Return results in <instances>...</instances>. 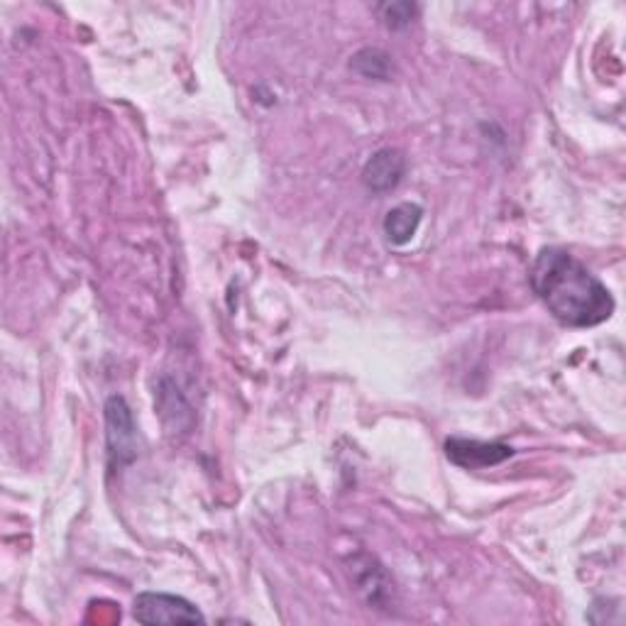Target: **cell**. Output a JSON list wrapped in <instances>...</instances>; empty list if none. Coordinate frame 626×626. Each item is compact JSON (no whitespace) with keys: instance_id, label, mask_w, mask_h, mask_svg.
<instances>
[{"instance_id":"cell-1","label":"cell","mask_w":626,"mask_h":626,"mask_svg":"<svg viewBox=\"0 0 626 626\" xmlns=\"http://www.w3.org/2000/svg\"><path fill=\"white\" fill-rule=\"evenodd\" d=\"M531 287L563 326L593 328L614 314L609 289L581 259L561 247H543L531 265Z\"/></svg>"},{"instance_id":"cell-2","label":"cell","mask_w":626,"mask_h":626,"mask_svg":"<svg viewBox=\"0 0 626 626\" xmlns=\"http://www.w3.org/2000/svg\"><path fill=\"white\" fill-rule=\"evenodd\" d=\"M133 617L140 624H206L201 609L179 595L167 593H143L135 597Z\"/></svg>"},{"instance_id":"cell-3","label":"cell","mask_w":626,"mask_h":626,"mask_svg":"<svg viewBox=\"0 0 626 626\" xmlns=\"http://www.w3.org/2000/svg\"><path fill=\"white\" fill-rule=\"evenodd\" d=\"M105 429H109V451L113 463L121 468L133 463L137 455V431L133 413L123 397H111L105 401Z\"/></svg>"},{"instance_id":"cell-4","label":"cell","mask_w":626,"mask_h":626,"mask_svg":"<svg viewBox=\"0 0 626 626\" xmlns=\"http://www.w3.org/2000/svg\"><path fill=\"white\" fill-rule=\"evenodd\" d=\"M445 455L451 458V463L463 470H482L504 463L506 458H512L514 451L504 443H488L475 439H448L445 441Z\"/></svg>"},{"instance_id":"cell-5","label":"cell","mask_w":626,"mask_h":626,"mask_svg":"<svg viewBox=\"0 0 626 626\" xmlns=\"http://www.w3.org/2000/svg\"><path fill=\"white\" fill-rule=\"evenodd\" d=\"M404 170H407V162L404 157H401V152L392 147H384L380 152H374L370 162L365 164L362 182L370 188V192H377V194L392 192V188L401 182V176H404Z\"/></svg>"},{"instance_id":"cell-6","label":"cell","mask_w":626,"mask_h":626,"mask_svg":"<svg viewBox=\"0 0 626 626\" xmlns=\"http://www.w3.org/2000/svg\"><path fill=\"white\" fill-rule=\"evenodd\" d=\"M423 218V208L419 204H399L384 218V235L392 245H407L417 235Z\"/></svg>"},{"instance_id":"cell-7","label":"cell","mask_w":626,"mask_h":626,"mask_svg":"<svg viewBox=\"0 0 626 626\" xmlns=\"http://www.w3.org/2000/svg\"><path fill=\"white\" fill-rule=\"evenodd\" d=\"M352 69L362 76L384 81L389 79V74H392V62H389V57L382 50H362L352 57Z\"/></svg>"},{"instance_id":"cell-8","label":"cell","mask_w":626,"mask_h":626,"mask_svg":"<svg viewBox=\"0 0 626 626\" xmlns=\"http://www.w3.org/2000/svg\"><path fill=\"white\" fill-rule=\"evenodd\" d=\"M382 13H384L387 25L392 30H399V28L409 25L411 18L417 16V8L409 6V3H392V6H384Z\"/></svg>"}]
</instances>
